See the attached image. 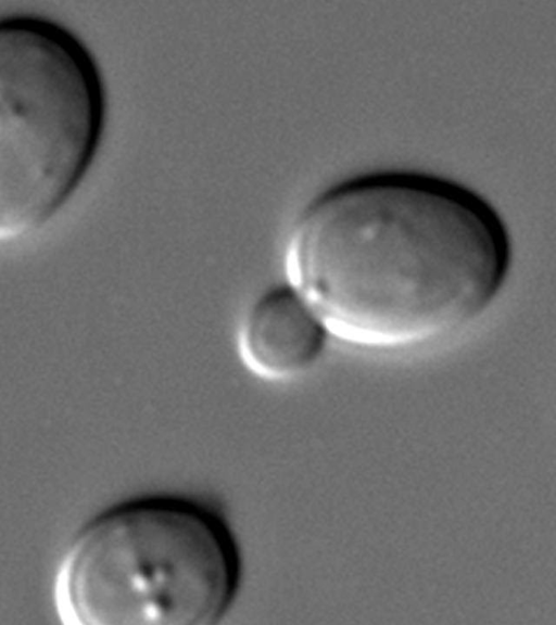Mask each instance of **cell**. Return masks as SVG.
Here are the masks:
<instances>
[{
    "label": "cell",
    "mask_w": 556,
    "mask_h": 625,
    "mask_svg": "<svg viewBox=\"0 0 556 625\" xmlns=\"http://www.w3.org/2000/svg\"><path fill=\"white\" fill-rule=\"evenodd\" d=\"M509 265L503 227L475 195L386 174L309 201L288 233L287 282L328 335L372 349L446 340L473 323Z\"/></svg>",
    "instance_id": "obj_1"
},
{
    "label": "cell",
    "mask_w": 556,
    "mask_h": 625,
    "mask_svg": "<svg viewBox=\"0 0 556 625\" xmlns=\"http://www.w3.org/2000/svg\"><path fill=\"white\" fill-rule=\"evenodd\" d=\"M237 544L204 505L149 496L87 521L55 578L59 614L79 625H211L240 583Z\"/></svg>",
    "instance_id": "obj_2"
},
{
    "label": "cell",
    "mask_w": 556,
    "mask_h": 625,
    "mask_svg": "<svg viewBox=\"0 0 556 625\" xmlns=\"http://www.w3.org/2000/svg\"><path fill=\"white\" fill-rule=\"evenodd\" d=\"M103 90L61 27L0 20V243L30 235L71 200L96 153Z\"/></svg>",
    "instance_id": "obj_3"
},
{
    "label": "cell",
    "mask_w": 556,
    "mask_h": 625,
    "mask_svg": "<svg viewBox=\"0 0 556 625\" xmlns=\"http://www.w3.org/2000/svg\"><path fill=\"white\" fill-rule=\"evenodd\" d=\"M328 333L287 281L261 292L243 311L237 348L255 377L282 382L308 371L320 358Z\"/></svg>",
    "instance_id": "obj_4"
}]
</instances>
